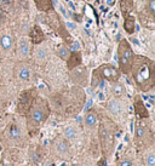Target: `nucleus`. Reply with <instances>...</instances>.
Instances as JSON below:
<instances>
[{"label": "nucleus", "mask_w": 155, "mask_h": 166, "mask_svg": "<svg viewBox=\"0 0 155 166\" xmlns=\"http://www.w3.org/2000/svg\"><path fill=\"white\" fill-rule=\"evenodd\" d=\"M132 57H133V54L130 47V44L126 40H121L119 44V62L124 70H126L127 67H130Z\"/></svg>", "instance_id": "1"}, {"label": "nucleus", "mask_w": 155, "mask_h": 166, "mask_svg": "<svg viewBox=\"0 0 155 166\" xmlns=\"http://www.w3.org/2000/svg\"><path fill=\"white\" fill-rule=\"evenodd\" d=\"M150 75H151L150 67L147 66V65H141L138 70L135 73V80H137L138 83H143L144 79H148Z\"/></svg>", "instance_id": "2"}, {"label": "nucleus", "mask_w": 155, "mask_h": 166, "mask_svg": "<svg viewBox=\"0 0 155 166\" xmlns=\"http://www.w3.org/2000/svg\"><path fill=\"white\" fill-rule=\"evenodd\" d=\"M28 56H29V41L25 38H22L18 41V57L25 58Z\"/></svg>", "instance_id": "3"}, {"label": "nucleus", "mask_w": 155, "mask_h": 166, "mask_svg": "<svg viewBox=\"0 0 155 166\" xmlns=\"http://www.w3.org/2000/svg\"><path fill=\"white\" fill-rule=\"evenodd\" d=\"M12 44H14V41H12L11 35L4 34L0 38V49H1L4 52H7V51H10L12 49Z\"/></svg>", "instance_id": "4"}, {"label": "nucleus", "mask_w": 155, "mask_h": 166, "mask_svg": "<svg viewBox=\"0 0 155 166\" xmlns=\"http://www.w3.org/2000/svg\"><path fill=\"white\" fill-rule=\"evenodd\" d=\"M17 76L20 80H23V81H28L30 79V69L28 67H25L24 65H21L20 67H17Z\"/></svg>", "instance_id": "5"}, {"label": "nucleus", "mask_w": 155, "mask_h": 166, "mask_svg": "<svg viewBox=\"0 0 155 166\" xmlns=\"http://www.w3.org/2000/svg\"><path fill=\"white\" fill-rule=\"evenodd\" d=\"M44 118H45V114L41 109L39 108H35L33 112H32V120L35 123V124H40L41 121H44Z\"/></svg>", "instance_id": "6"}, {"label": "nucleus", "mask_w": 155, "mask_h": 166, "mask_svg": "<svg viewBox=\"0 0 155 166\" xmlns=\"http://www.w3.org/2000/svg\"><path fill=\"white\" fill-rule=\"evenodd\" d=\"M124 27H125V30H126L127 33H133L135 27H136L135 17H132V16L125 17V24H124Z\"/></svg>", "instance_id": "7"}, {"label": "nucleus", "mask_w": 155, "mask_h": 166, "mask_svg": "<svg viewBox=\"0 0 155 166\" xmlns=\"http://www.w3.org/2000/svg\"><path fill=\"white\" fill-rule=\"evenodd\" d=\"M108 110L114 114V115H118V114H120L121 112V107H120V103L116 99H113L110 101L109 103H108Z\"/></svg>", "instance_id": "8"}, {"label": "nucleus", "mask_w": 155, "mask_h": 166, "mask_svg": "<svg viewBox=\"0 0 155 166\" xmlns=\"http://www.w3.org/2000/svg\"><path fill=\"white\" fill-rule=\"evenodd\" d=\"M34 57L36 61H44L47 57V51L43 46H38L35 47V51H34Z\"/></svg>", "instance_id": "9"}, {"label": "nucleus", "mask_w": 155, "mask_h": 166, "mask_svg": "<svg viewBox=\"0 0 155 166\" xmlns=\"http://www.w3.org/2000/svg\"><path fill=\"white\" fill-rule=\"evenodd\" d=\"M84 123H85V125L87 127H93L96 125V123H97V118H96V115L93 113H87L85 115V118H84Z\"/></svg>", "instance_id": "10"}, {"label": "nucleus", "mask_w": 155, "mask_h": 166, "mask_svg": "<svg viewBox=\"0 0 155 166\" xmlns=\"http://www.w3.org/2000/svg\"><path fill=\"white\" fill-rule=\"evenodd\" d=\"M121 11L126 17L132 11V0H121Z\"/></svg>", "instance_id": "11"}, {"label": "nucleus", "mask_w": 155, "mask_h": 166, "mask_svg": "<svg viewBox=\"0 0 155 166\" xmlns=\"http://www.w3.org/2000/svg\"><path fill=\"white\" fill-rule=\"evenodd\" d=\"M63 135L67 139H74L76 137V135H78V131H76V129L74 126H68V127L64 129Z\"/></svg>", "instance_id": "12"}, {"label": "nucleus", "mask_w": 155, "mask_h": 166, "mask_svg": "<svg viewBox=\"0 0 155 166\" xmlns=\"http://www.w3.org/2000/svg\"><path fill=\"white\" fill-rule=\"evenodd\" d=\"M56 150H57L58 154H66V153L69 150V146L66 141H62L61 139V141H58L56 143Z\"/></svg>", "instance_id": "13"}, {"label": "nucleus", "mask_w": 155, "mask_h": 166, "mask_svg": "<svg viewBox=\"0 0 155 166\" xmlns=\"http://www.w3.org/2000/svg\"><path fill=\"white\" fill-rule=\"evenodd\" d=\"M34 1L36 3L38 9H40V10H43V11L50 10V9H51V5H52L51 0H34Z\"/></svg>", "instance_id": "14"}, {"label": "nucleus", "mask_w": 155, "mask_h": 166, "mask_svg": "<svg viewBox=\"0 0 155 166\" xmlns=\"http://www.w3.org/2000/svg\"><path fill=\"white\" fill-rule=\"evenodd\" d=\"M124 91H125L124 86H122L121 84H119V83H115V84L112 86V94H113L114 96H116V97L121 96V95L124 94Z\"/></svg>", "instance_id": "15"}, {"label": "nucleus", "mask_w": 155, "mask_h": 166, "mask_svg": "<svg viewBox=\"0 0 155 166\" xmlns=\"http://www.w3.org/2000/svg\"><path fill=\"white\" fill-rule=\"evenodd\" d=\"M103 74H104V76L107 79H115V76L118 78V72L112 67H107V68L103 69Z\"/></svg>", "instance_id": "16"}, {"label": "nucleus", "mask_w": 155, "mask_h": 166, "mask_svg": "<svg viewBox=\"0 0 155 166\" xmlns=\"http://www.w3.org/2000/svg\"><path fill=\"white\" fill-rule=\"evenodd\" d=\"M10 137L12 139H20L21 138V131H20V129H18L16 125L11 126V129H10Z\"/></svg>", "instance_id": "17"}, {"label": "nucleus", "mask_w": 155, "mask_h": 166, "mask_svg": "<svg viewBox=\"0 0 155 166\" xmlns=\"http://www.w3.org/2000/svg\"><path fill=\"white\" fill-rule=\"evenodd\" d=\"M57 55L62 58V59H68V57H69V50L67 49V47H64V46H61V47H58V50H57Z\"/></svg>", "instance_id": "18"}, {"label": "nucleus", "mask_w": 155, "mask_h": 166, "mask_svg": "<svg viewBox=\"0 0 155 166\" xmlns=\"http://www.w3.org/2000/svg\"><path fill=\"white\" fill-rule=\"evenodd\" d=\"M146 164L148 166H155V154L153 152H149L146 158Z\"/></svg>", "instance_id": "19"}, {"label": "nucleus", "mask_w": 155, "mask_h": 166, "mask_svg": "<svg viewBox=\"0 0 155 166\" xmlns=\"http://www.w3.org/2000/svg\"><path fill=\"white\" fill-rule=\"evenodd\" d=\"M148 12L151 17L155 16V0H149L148 1Z\"/></svg>", "instance_id": "20"}, {"label": "nucleus", "mask_w": 155, "mask_h": 166, "mask_svg": "<svg viewBox=\"0 0 155 166\" xmlns=\"http://www.w3.org/2000/svg\"><path fill=\"white\" fill-rule=\"evenodd\" d=\"M79 50H80V44H79V41H74V43L69 46V51H72V52H78Z\"/></svg>", "instance_id": "21"}, {"label": "nucleus", "mask_w": 155, "mask_h": 166, "mask_svg": "<svg viewBox=\"0 0 155 166\" xmlns=\"http://www.w3.org/2000/svg\"><path fill=\"white\" fill-rule=\"evenodd\" d=\"M146 135V129H144V127H137V129H136V137H138V138H142V137H143Z\"/></svg>", "instance_id": "22"}, {"label": "nucleus", "mask_w": 155, "mask_h": 166, "mask_svg": "<svg viewBox=\"0 0 155 166\" xmlns=\"http://www.w3.org/2000/svg\"><path fill=\"white\" fill-rule=\"evenodd\" d=\"M66 27H67L68 30L73 32V30H75V28H76V24H75L74 22H67V23H66Z\"/></svg>", "instance_id": "23"}, {"label": "nucleus", "mask_w": 155, "mask_h": 166, "mask_svg": "<svg viewBox=\"0 0 155 166\" xmlns=\"http://www.w3.org/2000/svg\"><path fill=\"white\" fill-rule=\"evenodd\" d=\"M92 104H93V99H92V98H88V101L86 102V104H85V108H84V110L86 112L87 109H90V108L92 107Z\"/></svg>", "instance_id": "24"}, {"label": "nucleus", "mask_w": 155, "mask_h": 166, "mask_svg": "<svg viewBox=\"0 0 155 166\" xmlns=\"http://www.w3.org/2000/svg\"><path fill=\"white\" fill-rule=\"evenodd\" d=\"M0 4L1 5H12L14 4V0H0Z\"/></svg>", "instance_id": "25"}, {"label": "nucleus", "mask_w": 155, "mask_h": 166, "mask_svg": "<svg viewBox=\"0 0 155 166\" xmlns=\"http://www.w3.org/2000/svg\"><path fill=\"white\" fill-rule=\"evenodd\" d=\"M120 166H133V165H132V162L130 160H122L120 162Z\"/></svg>", "instance_id": "26"}, {"label": "nucleus", "mask_w": 155, "mask_h": 166, "mask_svg": "<svg viewBox=\"0 0 155 166\" xmlns=\"http://www.w3.org/2000/svg\"><path fill=\"white\" fill-rule=\"evenodd\" d=\"M4 22H5V16H4L3 12H0V25H1Z\"/></svg>", "instance_id": "27"}, {"label": "nucleus", "mask_w": 155, "mask_h": 166, "mask_svg": "<svg viewBox=\"0 0 155 166\" xmlns=\"http://www.w3.org/2000/svg\"><path fill=\"white\" fill-rule=\"evenodd\" d=\"M104 98H106V97H104V94H103V92H99V94H98V99H99V101H104Z\"/></svg>", "instance_id": "28"}, {"label": "nucleus", "mask_w": 155, "mask_h": 166, "mask_svg": "<svg viewBox=\"0 0 155 166\" xmlns=\"http://www.w3.org/2000/svg\"><path fill=\"white\" fill-rule=\"evenodd\" d=\"M106 86V80H101L99 81V88H104Z\"/></svg>", "instance_id": "29"}, {"label": "nucleus", "mask_w": 155, "mask_h": 166, "mask_svg": "<svg viewBox=\"0 0 155 166\" xmlns=\"http://www.w3.org/2000/svg\"><path fill=\"white\" fill-rule=\"evenodd\" d=\"M128 141H130V137H128V136H127V135H126V136H125V137H124V142H126V143H127V142H128Z\"/></svg>", "instance_id": "30"}, {"label": "nucleus", "mask_w": 155, "mask_h": 166, "mask_svg": "<svg viewBox=\"0 0 155 166\" xmlns=\"http://www.w3.org/2000/svg\"><path fill=\"white\" fill-rule=\"evenodd\" d=\"M33 160H34L35 162H38V160H39V157H38L36 154H34V155H33Z\"/></svg>", "instance_id": "31"}, {"label": "nucleus", "mask_w": 155, "mask_h": 166, "mask_svg": "<svg viewBox=\"0 0 155 166\" xmlns=\"http://www.w3.org/2000/svg\"><path fill=\"white\" fill-rule=\"evenodd\" d=\"M132 41H133V43H135L137 46H139V41H138L137 39H135V38H132Z\"/></svg>", "instance_id": "32"}, {"label": "nucleus", "mask_w": 155, "mask_h": 166, "mask_svg": "<svg viewBox=\"0 0 155 166\" xmlns=\"http://www.w3.org/2000/svg\"><path fill=\"white\" fill-rule=\"evenodd\" d=\"M107 4L108 5H113L114 4V0H107Z\"/></svg>", "instance_id": "33"}, {"label": "nucleus", "mask_w": 155, "mask_h": 166, "mask_svg": "<svg viewBox=\"0 0 155 166\" xmlns=\"http://www.w3.org/2000/svg\"><path fill=\"white\" fill-rule=\"evenodd\" d=\"M1 62H3V58H1V57H0V65H1Z\"/></svg>", "instance_id": "34"}]
</instances>
